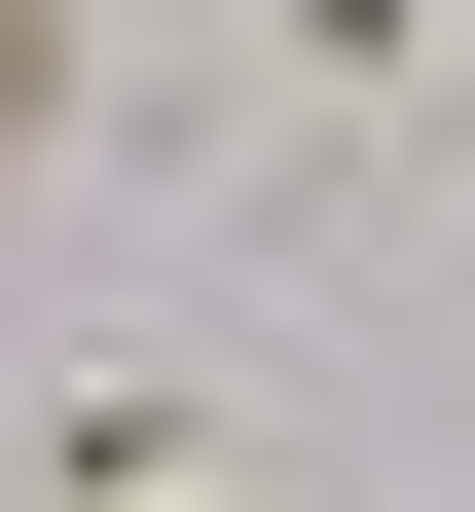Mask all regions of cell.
Here are the masks:
<instances>
[{
	"label": "cell",
	"mask_w": 475,
	"mask_h": 512,
	"mask_svg": "<svg viewBox=\"0 0 475 512\" xmlns=\"http://www.w3.org/2000/svg\"><path fill=\"white\" fill-rule=\"evenodd\" d=\"M37 512H293V476H256V403H147L110 366V403H37Z\"/></svg>",
	"instance_id": "1"
},
{
	"label": "cell",
	"mask_w": 475,
	"mask_h": 512,
	"mask_svg": "<svg viewBox=\"0 0 475 512\" xmlns=\"http://www.w3.org/2000/svg\"><path fill=\"white\" fill-rule=\"evenodd\" d=\"M256 37H293L329 110H439V74H475V0H256Z\"/></svg>",
	"instance_id": "2"
},
{
	"label": "cell",
	"mask_w": 475,
	"mask_h": 512,
	"mask_svg": "<svg viewBox=\"0 0 475 512\" xmlns=\"http://www.w3.org/2000/svg\"><path fill=\"white\" fill-rule=\"evenodd\" d=\"M37 147H74V0H0V183H37Z\"/></svg>",
	"instance_id": "3"
}]
</instances>
